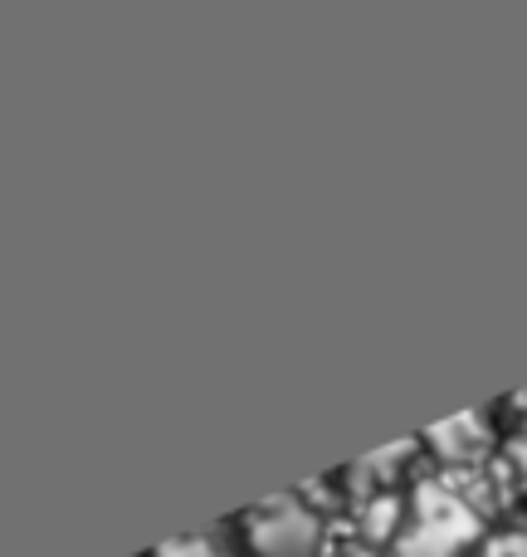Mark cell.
Here are the masks:
<instances>
[{
    "mask_svg": "<svg viewBox=\"0 0 527 557\" xmlns=\"http://www.w3.org/2000/svg\"><path fill=\"white\" fill-rule=\"evenodd\" d=\"M244 543L254 557H323V519L303 499L284 494V499L250 509Z\"/></svg>",
    "mask_w": 527,
    "mask_h": 557,
    "instance_id": "obj_2",
    "label": "cell"
},
{
    "mask_svg": "<svg viewBox=\"0 0 527 557\" xmlns=\"http://www.w3.org/2000/svg\"><path fill=\"white\" fill-rule=\"evenodd\" d=\"M356 523H362V539L372 543V548H381V543H396V533H401V523H405V499L396 490L372 494V499L356 509Z\"/></svg>",
    "mask_w": 527,
    "mask_h": 557,
    "instance_id": "obj_4",
    "label": "cell"
},
{
    "mask_svg": "<svg viewBox=\"0 0 527 557\" xmlns=\"http://www.w3.org/2000/svg\"><path fill=\"white\" fill-rule=\"evenodd\" d=\"M484 557H527V533H499V539H489Z\"/></svg>",
    "mask_w": 527,
    "mask_h": 557,
    "instance_id": "obj_6",
    "label": "cell"
},
{
    "mask_svg": "<svg viewBox=\"0 0 527 557\" xmlns=\"http://www.w3.org/2000/svg\"><path fill=\"white\" fill-rule=\"evenodd\" d=\"M352 557H386V553H376V548H356Z\"/></svg>",
    "mask_w": 527,
    "mask_h": 557,
    "instance_id": "obj_7",
    "label": "cell"
},
{
    "mask_svg": "<svg viewBox=\"0 0 527 557\" xmlns=\"http://www.w3.org/2000/svg\"><path fill=\"white\" fill-rule=\"evenodd\" d=\"M479 504L454 480H421L405 499V523L391 543V557H464L479 543Z\"/></svg>",
    "mask_w": 527,
    "mask_h": 557,
    "instance_id": "obj_1",
    "label": "cell"
},
{
    "mask_svg": "<svg viewBox=\"0 0 527 557\" xmlns=\"http://www.w3.org/2000/svg\"><path fill=\"white\" fill-rule=\"evenodd\" d=\"M425 445H430L435 460L450 465V470H474L493 445V425L484 411H464V416H450V421L430 425Z\"/></svg>",
    "mask_w": 527,
    "mask_h": 557,
    "instance_id": "obj_3",
    "label": "cell"
},
{
    "mask_svg": "<svg viewBox=\"0 0 527 557\" xmlns=\"http://www.w3.org/2000/svg\"><path fill=\"white\" fill-rule=\"evenodd\" d=\"M152 557H235L230 548H225L221 539H211V533H196V539H172L162 543Z\"/></svg>",
    "mask_w": 527,
    "mask_h": 557,
    "instance_id": "obj_5",
    "label": "cell"
},
{
    "mask_svg": "<svg viewBox=\"0 0 527 557\" xmlns=\"http://www.w3.org/2000/svg\"><path fill=\"white\" fill-rule=\"evenodd\" d=\"M518 411L527 416V386H523V392H518Z\"/></svg>",
    "mask_w": 527,
    "mask_h": 557,
    "instance_id": "obj_8",
    "label": "cell"
}]
</instances>
